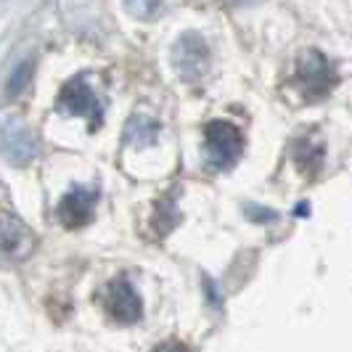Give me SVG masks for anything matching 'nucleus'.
Returning <instances> with one entry per match:
<instances>
[{"instance_id": "1", "label": "nucleus", "mask_w": 352, "mask_h": 352, "mask_svg": "<svg viewBox=\"0 0 352 352\" xmlns=\"http://www.w3.org/2000/svg\"><path fill=\"white\" fill-rule=\"evenodd\" d=\"M244 151V135L236 124L214 120L207 124V159L212 170H228Z\"/></svg>"}, {"instance_id": "2", "label": "nucleus", "mask_w": 352, "mask_h": 352, "mask_svg": "<svg viewBox=\"0 0 352 352\" xmlns=\"http://www.w3.org/2000/svg\"><path fill=\"white\" fill-rule=\"evenodd\" d=\"M294 82H297V88L302 90L305 98H323L329 90L334 88L336 74L323 53L307 51L302 53L300 61H297Z\"/></svg>"}, {"instance_id": "3", "label": "nucleus", "mask_w": 352, "mask_h": 352, "mask_svg": "<svg viewBox=\"0 0 352 352\" xmlns=\"http://www.w3.org/2000/svg\"><path fill=\"white\" fill-rule=\"evenodd\" d=\"M35 252V236L19 217L0 212V265L24 263Z\"/></svg>"}, {"instance_id": "4", "label": "nucleus", "mask_w": 352, "mask_h": 352, "mask_svg": "<svg viewBox=\"0 0 352 352\" xmlns=\"http://www.w3.org/2000/svg\"><path fill=\"white\" fill-rule=\"evenodd\" d=\"M101 302H104L106 313L117 323H122V326H130V323H135L143 316L141 297H138V292L133 289V283L127 281L124 276H117L114 281L106 283Z\"/></svg>"}, {"instance_id": "5", "label": "nucleus", "mask_w": 352, "mask_h": 352, "mask_svg": "<svg viewBox=\"0 0 352 352\" xmlns=\"http://www.w3.org/2000/svg\"><path fill=\"white\" fill-rule=\"evenodd\" d=\"M175 69L186 82H199L207 69H210V48L199 35H183L177 40L175 51H173Z\"/></svg>"}, {"instance_id": "6", "label": "nucleus", "mask_w": 352, "mask_h": 352, "mask_svg": "<svg viewBox=\"0 0 352 352\" xmlns=\"http://www.w3.org/2000/svg\"><path fill=\"white\" fill-rule=\"evenodd\" d=\"M58 109L64 114H80V117H88L90 127H98L101 124V101L96 98V93L85 82V77H74L69 80L61 93H58Z\"/></svg>"}, {"instance_id": "7", "label": "nucleus", "mask_w": 352, "mask_h": 352, "mask_svg": "<svg viewBox=\"0 0 352 352\" xmlns=\"http://www.w3.org/2000/svg\"><path fill=\"white\" fill-rule=\"evenodd\" d=\"M0 151L8 162L21 167L37 157V141L21 122L8 120V122L0 124Z\"/></svg>"}, {"instance_id": "8", "label": "nucleus", "mask_w": 352, "mask_h": 352, "mask_svg": "<svg viewBox=\"0 0 352 352\" xmlns=\"http://www.w3.org/2000/svg\"><path fill=\"white\" fill-rule=\"evenodd\" d=\"M98 201V191L96 188H72L69 194L58 201V220L64 228H82L88 226L90 217H93V207Z\"/></svg>"}, {"instance_id": "9", "label": "nucleus", "mask_w": 352, "mask_h": 352, "mask_svg": "<svg viewBox=\"0 0 352 352\" xmlns=\"http://www.w3.org/2000/svg\"><path fill=\"white\" fill-rule=\"evenodd\" d=\"M157 133H159V124L146 120V117H133L130 124H127V133L124 138L135 146H148V143L157 141Z\"/></svg>"}, {"instance_id": "10", "label": "nucleus", "mask_w": 352, "mask_h": 352, "mask_svg": "<svg viewBox=\"0 0 352 352\" xmlns=\"http://www.w3.org/2000/svg\"><path fill=\"white\" fill-rule=\"evenodd\" d=\"M30 77H32V61H24V64L14 72V77H11V82H8V93H11V96H19L21 90L30 85Z\"/></svg>"}, {"instance_id": "11", "label": "nucleus", "mask_w": 352, "mask_h": 352, "mask_svg": "<svg viewBox=\"0 0 352 352\" xmlns=\"http://www.w3.org/2000/svg\"><path fill=\"white\" fill-rule=\"evenodd\" d=\"M154 352H191L183 342H167V344H159Z\"/></svg>"}]
</instances>
